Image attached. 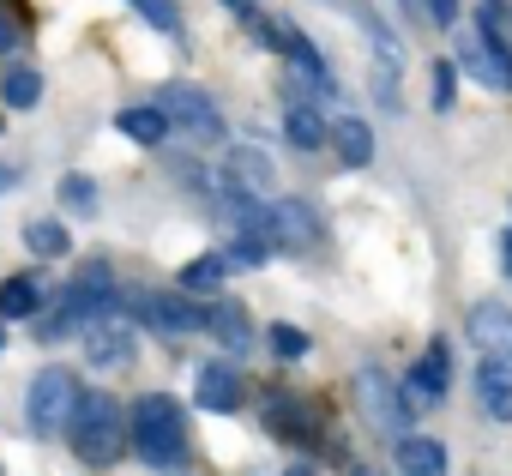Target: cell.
I'll return each mask as SVG.
<instances>
[{
	"mask_svg": "<svg viewBox=\"0 0 512 476\" xmlns=\"http://www.w3.org/2000/svg\"><path fill=\"white\" fill-rule=\"evenodd\" d=\"M67 440H73V458L79 464H115L121 446L133 440V428H127V410L109 392H79L73 422H67Z\"/></svg>",
	"mask_w": 512,
	"mask_h": 476,
	"instance_id": "1",
	"label": "cell"
},
{
	"mask_svg": "<svg viewBox=\"0 0 512 476\" xmlns=\"http://www.w3.org/2000/svg\"><path fill=\"white\" fill-rule=\"evenodd\" d=\"M127 428H133V452H139L151 470L187 464V422H181V404H175V398L145 392V398L127 410Z\"/></svg>",
	"mask_w": 512,
	"mask_h": 476,
	"instance_id": "2",
	"label": "cell"
},
{
	"mask_svg": "<svg viewBox=\"0 0 512 476\" xmlns=\"http://www.w3.org/2000/svg\"><path fill=\"white\" fill-rule=\"evenodd\" d=\"M482 91H494V97H512V49H506V37H500V25H482L470 43H458V55H452Z\"/></svg>",
	"mask_w": 512,
	"mask_h": 476,
	"instance_id": "3",
	"label": "cell"
},
{
	"mask_svg": "<svg viewBox=\"0 0 512 476\" xmlns=\"http://www.w3.org/2000/svg\"><path fill=\"white\" fill-rule=\"evenodd\" d=\"M73 404H79V380L67 368H43L25 392V416H31L37 434H61L73 422Z\"/></svg>",
	"mask_w": 512,
	"mask_h": 476,
	"instance_id": "4",
	"label": "cell"
},
{
	"mask_svg": "<svg viewBox=\"0 0 512 476\" xmlns=\"http://www.w3.org/2000/svg\"><path fill=\"white\" fill-rule=\"evenodd\" d=\"M157 103L169 109V121H175L193 145H223V115H217V103H211L199 85H163Z\"/></svg>",
	"mask_w": 512,
	"mask_h": 476,
	"instance_id": "5",
	"label": "cell"
},
{
	"mask_svg": "<svg viewBox=\"0 0 512 476\" xmlns=\"http://www.w3.org/2000/svg\"><path fill=\"white\" fill-rule=\"evenodd\" d=\"M67 308H61V320H49L43 326V338H55V332H67V326H85V320H97L103 308H115V278H109V266H85L73 284H67V296H61Z\"/></svg>",
	"mask_w": 512,
	"mask_h": 476,
	"instance_id": "6",
	"label": "cell"
},
{
	"mask_svg": "<svg viewBox=\"0 0 512 476\" xmlns=\"http://www.w3.org/2000/svg\"><path fill=\"white\" fill-rule=\"evenodd\" d=\"M79 350H85L91 368H127L133 362V326H127V314L121 308H103L97 320H85Z\"/></svg>",
	"mask_w": 512,
	"mask_h": 476,
	"instance_id": "7",
	"label": "cell"
},
{
	"mask_svg": "<svg viewBox=\"0 0 512 476\" xmlns=\"http://www.w3.org/2000/svg\"><path fill=\"white\" fill-rule=\"evenodd\" d=\"M133 314L163 338H187L205 326V308H193L187 296H133Z\"/></svg>",
	"mask_w": 512,
	"mask_h": 476,
	"instance_id": "8",
	"label": "cell"
},
{
	"mask_svg": "<svg viewBox=\"0 0 512 476\" xmlns=\"http://www.w3.org/2000/svg\"><path fill=\"white\" fill-rule=\"evenodd\" d=\"M272 242L290 248V254L320 248V217H314L308 199H278V205H272Z\"/></svg>",
	"mask_w": 512,
	"mask_h": 476,
	"instance_id": "9",
	"label": "cell"
},
{
	"mask_svg": "<svg viewBox=\"0 0 512 476\" xmlns=\"http://www.w3.org/2000/svg\"><path fill=\"white\" fill-rule=\"evenodd\" d=\"M356 404H362V416H368L380 434H398V428H404V416H416L410 404H398V398H392V380H386L380 368H368V374L356 380Z\"/></svg>",
	"mask_w": 512,
	"mask_h": 476,
	"instance_id": "10",
	"label": "cell"
},
{
	"mask_svg": "<svg viewBox=\"0 0 512 476\" xmlns=\"http://www.w3.org/2000/svg\"><path fill=\"white\" fill-rule=\"evenodd\" d=\"M446 380H452V356H446V344H434V350L410 368V380H404V404H410V410H434V404L446 398Z\"/></svg>",
	"mask_w": 512,
	"mask_h": 476,
	"instance_id": "11",
	"label": "cell"
},
{
	"mask_svg": "<svg viewBox=\"0 0 512 476\" xmlns=\"http://www.w3.org/2000/svg\"><path fill=\"white\" fill-rule=\"evenodd\" d=\"M476 404L494 422H512V356H482V368H476Z\"/></svg>",
	"mask_w": 512,
	"mask_h": 476,
	"instance_id": "12",
	"label": "cell"
},
{
	"mask_svg": "<svg viewBox=\"0 0 512 476\" xmlns=\"http://www.w3.org/2000/svg\"><path fill=\"white\" fill-rule=\"evenodd\" d=\"M470 344L482 356H512V308L506 302H476L470 308Z\"/></svg>",
	"mask_w": 512,
	"mask_h": 476,
	"instance_id": "13",
	"label": "cell"
},
{
	"mask_svg": "<svg viewBox=\"0 0 512 476\" xmlns=\"http://www.w3.org/2000/svg\"><path fill=\"white\" fill-rule=\"evenodd\" d=\"M193 398H199V410L229 416V410L241 404V374H235V368H223V362H205V368H199V380H193Z\"/></svg>",
	"mask_w": 512,
	"mask_h": 476,
	"instance_id": "14",
	"label": "cell"
},
{
	"mask_svg": "<svg viewBox=\"0 0 512 476\" xmlns=\"http://www.w3.org/2000/svg\"><path fill=\"white\" fill-rule=\"evenodd\" d=\"M223 181L247 187V193H272V157L266 151H253V145H235L223 157Z\"/></svg>",
	"mask_w": 512,
	"mask_h": 476,
	"instance_id": "15",
	"label": "cell"
},
{
	"mask_svg": "<svg viewBox=\"0 0 512 476\" xmlns=\"http://www.w3.org/2000/svg\"><path fill=\"white\" fill-rule=\"evenodd\" d=\"M115 127H121L133 145H163L175 121H169V109H163V103H133V109H121V115H115Z\"/></svg>",
	"mask_w": 512,
	"mask_h": 476,
	"instance_id": "16",
	"label": "cell"
},
{
	"mask_svg": "<svg viewBox=\"0 0 512 476\" xmlns=\"http://www.w3.org/2000/svg\"><path fill=\"white\" fill-rule=\"evenodd\" d=\"M205 332H211L223 350H235V356L253 344V326H247V314H241L235 302H211V308H205Z\"/></svg>",
	"mask_w": 512,
	"mask_h": 476,
	"instance_id": "17",
	"label": "cell"
},
{
	"mask_svg": "<svg viewBox=\"0 0 512 476\" xmlns=\"http://www.w3.org/2000/svg\"><path fill=\"white\" fill-rule=\"evenodd\" d=\"M332 145H338V157H344L350 169H368V163H374V127H368L362 115H344V121L332 127Z\"/></svg>",
	"mask_w": 512,
	"mask_h": 476,
	"instance_id": "18",
	"label": "cell"
},
{
	"mask_svg": "<svg viewBox=\"0 0 512 476\" xmlns=\"http://www.w3.org/2000/svg\"><path fill=\"white\" fill-rule=\"evenodd\" d=\"M284 133H290V145H302V151H320L332 133H326V121H320V109L314 103H290V115H284Z\"/></svg>",
	"mask_w": 512,
	"mask_h": 476,
	"instance_id": "19",
	"label": "cell"
},
{
	"mask_svg": "<svg viewBox=\"0 0 512 476\" xmlns=\"http://www.w3.org/2000/svg\"><path fill=\"white\" fill-rule=\"evenodd\" d=\"M25 248H31V254H43V260H67V254H73L67 229H61L55 217H37V223H25Z\"/></svg>",
	"mask_w": 512,
	"mask_h": 476,
	"instance_id": "20",
	"label": "cell"
},
{
	"mask_svg": "<svg viewBox=\"0 0 512 476\" xmlns=\"http://www.w3.org/2000/svg\"><path fill=\"white\" fill-rule=\"evenodd\" d=\"M398 464H404V470H416V476H440V470H446V446H440V440H428V434H416V440H404V446H398Z\"/></svg>",
	"mask_w": 512,
	"mask_h": 476,
	"instance_id": "21",
	"label": "cell"
},
{
	"mask_svg": "<svg viewBox=\"0 0 512 476\" xmlns=\"http://www.w3.org/2000/svg\"><path fill=\"white\" fill-rule=\"evenodd\" d=\"M350 13H356V25L368 31V43H374L380 67H392V73H398V67H404V43H398V37H392V31H386V25H380V19H374L368 7H350Z\"/></svg>",
	"mask_w": 512,
	"mask_h": 476,
	"instance_id": "22",
	"label": "cell"
},
{
	"mask_svg": "<svg viewBox=\"0 0 512 476\" xmlns=\"http://www.w3.org/2000/svg\"><path fill=\"white\" fill-rule=\"evenodd\" d=\"M266 422H272L284 440H308V410H302L290 392H272V404H266Z\"/></svg>",
	"mask_w": 512,
	"mask_h": 476,
	"instance_id": "23",
	"label": "cell"
},
{
	"mask_svg": "<svg viewBox=\"0 0 512 476\" xmlns=\"http://www.w3.org/2000/svg\"><path fill=\"white\" fill-rule=\"evenodd\" d=\"M37 308H43V290L31 278H7V284H0V314H7V320H31Z\"/></svg>",
	"mask_w": 512,
	"mask_h": 476,
	"instance_id": "24",
	"label": "cell"
},
{
	"mask_svg": "<svg viewBox=\"0 0 512 476\" xmlns=\"http://www.w3.org/2000/svg\"><path fill=\"white\" fill-rule=\"evenodd\" d=\"M0 97H7V109H37V97H43V79H37L31 67H13L7 79H0Z\"/></svg>",
	"mask_w": 512,
	"mask_h": 476,
	"instance_id": "25",
	"label": "cell"
},
{
	"mask_svg": "<svg viewBox=\"0 0 512 476\" xmlns=\"http://www.w3.org/2000/svg\"><path fill=\"white\" fill-rule=\"evenodd\" d=\"M61 205L79 217H97V181L91 175H61Z\"/></svg>",
	"mask_w": 512,
	"mask_h": 476,
	"instance_id": "26",
	"label": "cell"
},
{
	"mask_svg": "<svg viewBox=\"0 0 512 476\" xmlns=\"http://www.w3.org/2000/svg\"><path fill=\"white\" fill-rule=\"evenodd\" d=\"M223 272H229V254H211V260H193V266L181 272V284H187V290H217Z\"/></svg>",
	"mask_w": 512,
	"mask_h": 476,
	"instance_id": "27",
	"label": "cell"
},
{
	"mask_svg": "<svg viewBox=\"0 0 512 476\" xmlns=\"http://www.w3.org/2000/svg\"><path fill=\"white\" fill-rule=\"evenodd\" d=\"M133 7L145 13V25H157V31H181V13H175V0H133Z\"/></svg>",
	"mask_w": 512,
	"mask_h": 476,
	"instance_id": "28",
	"label": "cell"
},
{
	"mask_svg": "<svg viewBox=\"0 0 512 476\" xmlns=\"http://www.w3.org/2000/svg\"><path fill=\"white\" fill-rule=\"evenodd\" d=\"M272 350H278L284 362H302V356H308V332H296V326H272Z\"/></svg>",
	"mask_w": 512,
	"mask_h": 476,
	"instance_id": "29",
	"label": "cell"
},
{
	"mask_svg": "<svg viewBox=\"0 0 512 476\" xmlns=\"http://www.w3.org/2000/svg\"><path fill=\"white\" fill-rule=\"evenodd\" d=\"M452 97H458V61H440L434 67V109H452Z\"/></svg>",
	"mask_w": 512,
	"mask_h": 476,
	"instance_id": "30",
	"label": "cell"
},
{
	"mask_svg": "<svg viewBox=\"0 0 512 476\" xmlns=\"http://www.w3.org/2000/svg\"><path fill=\"white\" fill-rule=\"evenodd\" d=\"M422 13H428L434 25H452V19H458V0H422Z\"/></svg>",
	"mask_w": 512,
	"mask_h": 476,
	"instance_id": "31",
	"label": "cell"
},
{
	"mask_svg": "<svg viewBox=\"0 0 512 476\" xmlns=\"http://www.w3.org/2000/svg\"><path fill=\"white\" fill-rule=\"evenodd\" d=\"M19 49V25L13 19H0V55H13Z\"/></svg>",
	"mask_w": 512,
	"mask_h": 476,
	"instance_id": "32",
	"label": "cell"
},
{
	"mask_svg": "<svg viewBox=\"0 0 512 476\" xmlns=\"http://www.w3.org/2000/svg\"><path fill=\"white\" fill-rule=\"evenodd\" d=\"M217 7H229V13H241V19H253V13H260V0H217Z\"/></svg>",
	"mask_w": 512,
	"mask_h": 476,
	"instance_id": "33",
	"label": "cell"
},
{
	"mask_svg": "<svg viewBox=\"0 0 512 476\" xmlns=\"http://www.w3.org/2000/svg\"><path fill=\"white\" fill-rule=\"evenodd\" d=\"M500 254H506V278H512V229L500 235Z\"/></svg>",
	"mask_w": 512,
	"mask_h": 476,
	"instance_id": "34",
	"label": "cell"
},
{
	"mask_svg": "<svg viewBox=\"0 0 512 476\" xmlns=\"http://www.w3.org/2000/svg\"><path fill=\"white\" fill-rule=\"evenodd\" d=\"M13 181H19V175H13V169H7V163H0V193H7V187H13Z\"/></svg>",
	"mask_w": 512,
	"mask_h": 476,
	"instance_id": "35",
	"label": "cell"
},
{
	"mask_svg": "<svg viewBox=\"0 0 512 476\" xmlns=\"http://www.w3.org/2000/svg\"><path fill=\"white\" fill-rule=\"evenodd\" d=\"M0 320H7V314H0ZM0 350H7V332H0Z\"/></svg>",
	"mask_w": 512,
	"mask_h": 476,
	"instance_id": "36",
	"label": "cell"
}]
</instances>
